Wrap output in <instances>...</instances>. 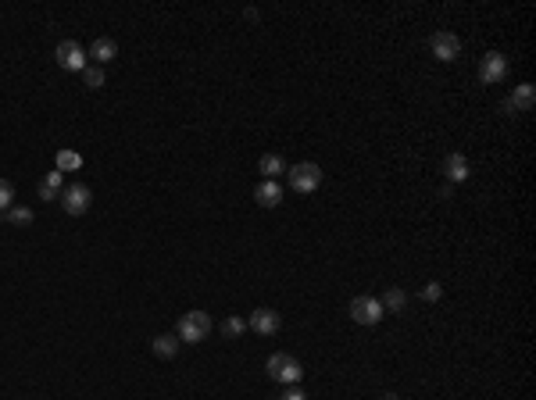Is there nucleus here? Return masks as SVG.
Masks as SVG:
<instances>
[{"label":"nucleus","instance_id":"obj_1","mask_svg":"<svg viewBox=\"0 0 536 400\" xmlns=\"http://www.w3.org/2000/svg\"><path fill=\"white\" fill-rule=\"evenodd\" d=\"M208 333H211V314L208 311H186L175 326V336L182 343H204Z\"/></svg>","mask_w":536,"mask_h":400},{"label":"nucleus","instance_id":"obj_2","mask_svg":"<svg viewBox=\"0 0 536 400\" xmlns=\"http://www.w3.org/2000/svg\"><path fill=\"white\" fill-rule=\"evenodd\" d=\"M264 372L268 375H272L276 382H283V386H297L300 379H304V368H300V361H297V357L293 354H272V357H268V365H264Z\"/></svg>","mask_w":536,"mask_h":400},{"label":"nucleus","instance_id":"obj_3","mask_svg":"<svg viewBox=\"0 0 536 400\" xmlns=\"http://www.w3.org/2000/svg\"><path fill=\"white\" fill-rule=\"evenodd\" d=\"M286 179H290L293 193H315L322 186V168L315 161H300V165L286 168Z\"/></svg>","mask_w":536,"mask_h":400},{"label":"nucleus","instance_id":"obj_4","mask_svg":"<svg viewBox=\"0 0 536 400\" xmlns=\"http://www.w3.org/2000/svg\"><path fill=\"white\" fill-rule=\"evenodd\" d=\"M90 204H93V193H90V186H83V182H72V186H65L61 189V208L68 211V215H86L90 211Z\"/></svg>","mask_w":536,"mask_h":400},{"label":"nucleus","instance_id":"obj_5","mask_svg":"<svg viewBox=\"0 0 536 400\" xmlns=\"http://www.w3.org/2000/svg\"><path fill=\"white\" fill-rule=\"evenodd\" d=\"M382 304H379V297H354L351 300V318L358 326H379L382 322Z\"/></svg>","mask_w":536,"mask_h":400},{"label":"nucleus","instance_id":"obj_6","mask_svg":"<svg viewBox=\"0 0 536 400\" xmlns=\"http://www.w3.org/2000/svg\"><path fill=\"white\" fill-rule=\"evenodd\" d=\"M54 58H58V65L65 72H83L86 68V51L75 44V39H61L58 51H54Z\"/></svg>","mask_w":536,"mask_h":400},{"label":"nucleus","instance_id":"obj_7","mask_svg":"<svg viewBox=\"0 0 536 400\" xmlns=\"http://www.w3.org/2000/svg\"><path fill=\"white\" fill-rule=\"evenodd\" d=\"M508 75V58L501 54V51H490L483 61H479V79L486 86H493V83H501V79Z\"/></svg>","mask_w":536,"mask_h":400},{"label":"nucleus","instance_id":"obj_8","mask_svg":"<svg viewBox=\"0 0 536 400\" xmlns=\"http://www.w3.org/2000/svg\"><path fill=\"white\" fill-rule=\"evenodd\" d=\"M429 51H433L436 61H454L457 54H462V39L443 29V32H436V36L429 39Z\"/></svg>","mask_w":536,"mask_h":400},{"label":"nucleus","instance_id":"obj_9","mask_svg":"<svg viewBox=\"0 0 536 400\" xmlns=\"http://www.w3.org/2000/svg\"><path fill=\"white\" fill-rule=\"evenodd\" d=\"M247 326H250L257 336H276L279 326H283V318H279V311H272V307H257V311L250 314Z\"/></svg>","mask_w":536,"mask_h":400},{"label":"nucleus","instance_id":"obj_10","mask_svg":"<svg viewBox=\"0 0 536 400\" xmlns=\"http://www.w3.org/2000/svg\"><path fill=\"white\" fill-rule=\"evenodd\" d=\"M254 200H257L261 208H279V200H283V186L272 182V179H264V182L254 186Z\"/></svg>","mask_w":536,"mask_h":400},{"label":"nucleus","instance_id":"obj_11","mask_svg":"<svg viewBox=\"0 0 536 400\" xmlns=\"http://www.w3.org/2000/svg\"><path fill=\"white\" fill-rule=\"evenodd\" d=\"M443 175L450 182H465L472 172H469V157L465 154H447V161H443Z\"/></svg>","mask_w":536,"mask_h":400},{"label":"nucleus","instance_id":"obj_12","mask_svg":"<svg viewBox=\"0 0 536 400\" xmlns=\"http://www.w3.org/2000/svg\"><path fill=\"white\" fill-rule=\"evenodd\" d=\"M90 58H93L97 65H111L114 58H119V44H114L111 36H100V39H93V47H90Z\"/></svg>","mask_w":536,"mask_h":400},{"label":"nucleus","instance_id":"obj_13","mask_svg":"<svg viewBox=\"0 0 536 400\" xmlns=\"http://www.w3.org/2000/svg\"><path fill=\"white\" fill-rule=\"evenodd\" d=\"M532 104H536V90H532V83H522V86H515V93L504 107L508 111H532Z\"/></svg>","mask_w":536,"mask_h":400},{"label":"nucleus","instance_id":"obj_14","mask_svg":"<svg viewBox=\"0 0 536 400\" xmlns=\"http://www.w3.org/2000/svg\"><path fill=\"white\" fill-rule=\"evenodd\" d=\"M65 189V172H47V179L40 182V186H36V193H40V200H47V204H51V200H58V193Z\"/></svg>","mask_w":536,"mask_h":400},{"label":"nucleus","instance_id":"obj_15","mask_svg":"<svg viewBox=\"0 0 536 400\" xmlns=\"http://www.w3.org/2000/svg\"><path fill=\"white\" fill-rule=\"evenodd\" d=\"M257 172L264 175V179H279L283 172H286V161H283V157L279 154H261V161H257Z\"/></svg>","mask_w":536,"mask_h":400},{"label":"nucleus","instance_id":"obj_16","mask_svg":"<svg viewBox=\"0 0 536 400\" xmlns=\"http://www.w3.org/2000/svg\"><path fill=\"white\" fill-rule=\"evenodd\" d=\"M379 304H382V311H390V314H401V311L408 307V293H404L401 286H390L387 293L379 297Z\"/></svg>","mask_w":536,"mask_h":400},{"label":"nucleus","instance_id":"obj_17","mask_svg":"<svg viewBox=\"0 0 536 400\" xmlns=\"http://www.w3.org/2000/svg\"><path fill=\"white\" fill-rule=\"evenodd\" d=\"M54 168H58V172H75V168H83V157L75 154V150H58Z\"/></svg>","mask_w":536,"mask_h":400},{"label":"nucleus","instance_id":"obj_18","mask_svg":"<svg viewBox=\"0 0 536 400\" xmlns=\"http://www.w3.org/2000/svg\"><path fill=\"white\" fill-rule=\"evenodd\" d=\"M154 354H158V357H175V354H179V336H175V333L158 336V340H154Z\"/></svg>","mask_w":536,"mask_h":400},{"label":"nucleus","instance_id":"obj_19","mask_svg":"<svg viewBox=\"0 0 536 400\" xmlns=\"http://www.w3.org/2000/svg\"><path fill=\"white\" fill-rule=\"evenodd\" d=\"M243 333H247V322H243V318H236V314H229L225 322H222V336L225 340H240Z\"/></svg>","mask_w":536,"mask_h":400},{"label":"nucleus","instance_id":"obj_20","mask_svg":"<svg viewBox=\"0 0 536 400\" xmlns=\"http://www.w3.org/2000/svg\"><path fill=\"white\" fill-rule=\"evenodd\" d=\"M83 83H86V90H100L104 86V68L100 65H86L83 68Z\"/></svg>","mask_w":536,"mask_h":400},{"label":"nucleus","instance_id":"obj_21","mask_svg":"<svg viewBox=\"0 0 536 400\" xmlns=\"http://www.w3.org/2000/svg\"><path fill=\"white\" fill-rule=\"evenodd\" d=\"M4 218H8L11 225H32V211H29V208H18V204H15V208H8V211H4Z\"/></svg>","mask_w":536,"mask_h":400},{"label":"nucleus","instance_id":"obj_22","mask_svg":"<svg viewBox=\"0 0 536 400\" xmlns=\"http://www.w3.org/2000/svg\"><path fill=\"white\" fill-rule=\"evenodd\" d=\"M15 208V182L11 179H0V211Z\"/></svg>","mask_w":536,"mask_h":400},{"label":"nucleus","instance_id":"obj_23","mask_svg":"<svg viewBox=\"0 0 536 400\" xmlns=\"http://www.w3.org/2000/svg\"><path fill=\"white\" fill-rule=\"evenodd\" d=\"M440 297H443V286H440V283L422 286V300H429V304H433V300H440Z\"/></svg>","mask_w":536,"mask_h":400},{"label":"nucleus","instance_id":"obj_24","mask_svg":"<svg viewBox=\"0 0 536 400\" xmlns=\"http://www.w3.org/2000/svg\"><path fill=\"white\" fill-rule=\"evenodd\" d=\"M279 400H308V393H304L300 386H286V393H283Z\"/></svg>","mask_w":536,"mask_h":400},{"label":"nucleus","instance_id":"obj_25","mask_svg":"<svg viewBox=\"0 0 536 400\" xmlns=\"http://www.w3.org/2000/svg\"><path fill=\"white\" fill-rule=\"evenodd\" d=\"M379 400H401V396H397V393H382Z\"/></svg>","mask_w":536,"mask_h":400}]
</instances>
